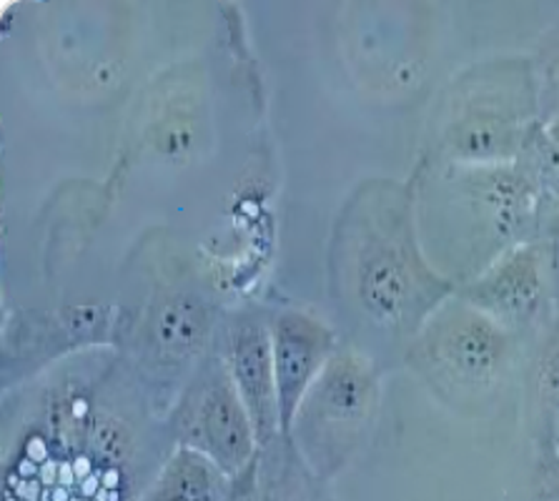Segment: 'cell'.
Instances as JSON below:
<instances>
[{
  "label": "cell",
  "instance_id": "16",
  "mask_svg": "<svg viewBox=\"0 0 559 501\" xmlns=\"http://www.w3.org/2000/svg\"><path fill=\"white\" fill-rule=\"evenodd\" d=\"M545 88H547L549 98L555 100L557 110H559V56H555L552 61L547 63V71H545ZM557 110H555V114H557Z\"/></svg>",
  "mask_w": 559,
  "mask_h": 501
},
{
  "label": "cell",
  "instance_id": "7",
  "mask_svg": "<svg viewBox=\"0 0 559 501\" xmlns=\"http://www.w3.org/2000/svg\"><path fill=\"white\" fill-rule=\"evenodd\" d=\"M216 311L191 288L156 294L139 317L133 336L135 379L166 389L174 402L199 363L214 351Z\"/></svg>",
  "mask_w": 559,
  "mask_h": 501
},
{
  "label": "cell",
  "instance_id": "6",
  "mask_svg": "<svg viewBox=\"0 0 559 501\" xmlns=\"http://www.w3.org/2000/svg\"><path fill=\"white\" fill-rule=\"evenodd\" d=\"M171 444L197 449L236 477L259 456L261 446L239 389L218 349L203 359L166 414Z\"/></svg>",
  "mask_w": 559,
  "mask_h": 501
},
{
  "label": "cell",
  "instance_id": "15",
  "mask_svg": "<svg viewBox=\"0 0 559 501\" xmlns=\"http://www.w3.org/2000/svg\"><path fill=\"white\" fill-rule=\"evenodd\" d=\"M222 501H259V456L231 477Z\"/></svg>",
  "mask_w": 559,
  "mask_h": 501
},
{
  "label": "cell",
  "instance_id": "1",
  "mask_svg": "<svg viewBox=\"0 0 559 501\" xmlns=\"http://www.w3.org/2000/svg\"><path fill=\"white\" fill-rule=\"evenodd\" d=\"M332 291L354 319L404 349L456 291L421 246L414 189L374 186L346 208L332 246Z\"/></svg>",
  "mask_w": 559,
  "mask_h": 501
},
{
  "label": "cell",
  "instance_id": "8",
  "mask_svg": "<svg viewBox=\"0 0 559 501\" xmlns=\"http://www.w3.org/2000/svg\"><path fill=\"white\" fill-rule=\"evenodd\" d=\"M549 263L537 239L504 251L477 276L456 286V296L485 311L514 336L535 326L549 291Z\"/></svg>",
  "mask_w": 559,
  "mask_h": 501
},
{
  "label": "cell",
  "instance_id": "14",
  "mask_svg": "<svg viewBox=\"0 0 559 501\" xmlns=\"http://www.w3.org/2000/svg\"><path fill=\"white\" fill-rule=\"evenodd\" d=\"M535 239L545 246L549 274H552L555 286H559V201L549 196L542 201Z\"/></svg>",
  "mask_w": 559,
  "mask_h": 501
},
{
  "label": "cell",
  "instance_id": "17",
  "mask_svg": "<svg viewBox=\"0 0 559 501\" xmlns=\"http://www.w3.org/2000/svg\"><path fill=\"white\" fill-rule=\"evenodd\" d=\"M542 133H545V139L559 151V110L549 116L547 123H542Z\"/></svg>",
  "mask_w": 559,
  "mask_h": 501
},
{
  "label": "cell",
  "instance_id": "12",
  "mask_svg": "<svg viewBox=\"0 0 559 501\" xmlns=\"http://www.w3.org/2000/svg\"><path fill=\"white\" fill-rule=\"evenodd\" d=\"M319 484L284 434L259 452V501H319Z\"/></svg>",
  "mask_w": 559,
  "mask_h": 501
},
{
  "label": "cell",
  "instance_id": "5",
  "mask_svg": "<svg viewBox=\"0 0 559 501\" xmlns=\"http://www.w3.org/2000/svg\"><path fill=\"white\" fill-rule=\"evenodd\" d=\"M535 83L522 65H487L464 81L447 121L449 164H514L535 129Z\"/></svg>",
  "mask_w": 559,
  "mask_h": 501
},
{
  "label": "cell",
  "instance_id": "3",
  "mask_svg": "<svg viewBox=\"0 0 559 501\" xmlns=\"http://www.w3.org/2000/svg\"><path fill=\"white\" fill-rule=\"evenodd\" d=\"M510 329L452 294L404 349V361L437 398L454 409L489 404L516 359Z\"/></svg>",
  "mask_w": 559,
  "mask_h": 501
},
{
  "label": "cell",
  "instance_id": "13",
  "mask_svg": "<svg viewBox=\"0 0 559 501\" xmlns=\"http://www.w3.org/2000/svg\"><path fill=\"white\" fill-rule=\"evenodd\" d=\"M537 394L542 411L559 419V321L547 336L537 361Z\"/></svg>",
  "mask_w": 559,
  "mask_h": 501
},
{
  "label": "cell",
  "instance_id": "4",
  "mask_svg": "<svg viewBox=\"0 0 559 501\" xmlns=\"http://www.w3.org/2000/svg\"><path fill=\"white\" fill-rule=\"evenodd\" d=\"M379 406L381 371L377 361L359 346H338L304 396L286 439L313 477L329 484L367 444Z\"/></svg>",
  "mask_w": 559,
  "mask_h": 501
},
{
  "label": "cell",
  "instance_id": "11",
  "mask_svg": "<svg viewBox=\"0 0 559 501\" xmlns=\"http://www.w3.org/2000/svg\"><path fill=\"white\" fill-rule=\"evenodd\" d=\"M231 477L197 449L174 444L135 501H222Z\"/></svg>",
  "mask_w": 559,
  "mask_h": 501
},
{
  "label": "cell",
  "instance_id": "9",
  "mask_svg": "<svg viewBox=\"0 0 559 501\" xmlns=\"http://www.w3.org/2000/svg\"><path fill=\"white\" fill-rule=\"evenodd\" d=\"M271 354L282 409V434H289L296 411L313 381L338 351L336 329L304 306H282L269 317Z\"/></svg>",
  "mask_w": 559,
  "mask_h": 501
},
{
  "label": "cell",
  "instance_id": "10",
  "mask_svg": "<svg viewBox=\"0 0 559 501\" xmlns=\"http://www.w3.org/2000/svg\"><path fill=\"white\" fill-rule=\"evenodd\" d=\"M218 336H222L218 354L224 356L226 369L251 416L259 446L264 449L282 437V409H278L269 317L261 311L231 313L222 324Z\"/></svg>",
  "mask_w": 559,
  "mask_h": 501
},
{
  "label": "cell",
  "instance_id": "2",
  "mask_svg": "<svg viewBox=\"0 0 559 501\" xmlns=\"http://www.w3.org/2000/svg\"><path fill=\"white\" fill-rule=\"evenodd\" d=\"M545 193L516 164H447L437 183L414 189L421 246L435 239L444 276L460 286L504 251L535 241Z\"/></svg>",
  "mask_w": 559,
  "mask_h": 501
}]
</instances>
